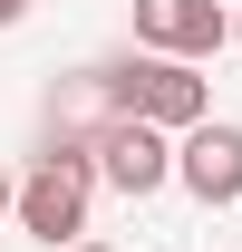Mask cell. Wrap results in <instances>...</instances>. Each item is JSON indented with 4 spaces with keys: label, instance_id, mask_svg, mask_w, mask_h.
Listing matches in <instances>:
<instances>
[{
    "label": "cell",
    "instance_id": "6da1fadb",
    "mask_svg": "<svg viewBox=\"0 0 242 252\" xmlns=\"http://www.w3.org/2000/svg\"><path fill=\"white\" fill-rule=\"evenodd\" d=\"M107 107H117V117L165 126V136H194V126L213 117V88L194 78V59H165V49H146V59L107 68Z\"/></svg>",
    "mask_w": 242,
    "mask_h": 252
},
{
    "label": "cell",
    "instance_id": "7a4b0ae2",
    "mask_svg": "<svg viewBox=\"0 0 242 252\" xmlns=\"http://www.w3.org/2000/svg\"><path fill=\"white\" fill-rule=\"evenodd\" d=\"M88 194H97V156H78V146L39 156L30 175H20V233L49 243V252H68L88 233Z\"/></svg>",
    "mask_w": 242,
    "mask_h": 252
},
{
    "label": "cell",
    "instance_id": "3957f363",
    "mask_svg": "<svg viewBox=\"0 0 242 252\" xmlns=\"http://www.w3.org/2000/svg\"><path fill=\"white\" fill-rule=\"evenodd\" d=\"M175 175H184V194L194 204H242V126H223V117H204L194 136L175 146Z\"/></svg>",
    "mask_w": 242,
    "mask_h": 252
},
{
    "label": "cell",
    "instance_id": "277c9868",
    "mask_svg": "<svg viewBox=\"0 0 242 252\" xmlns=\"http://www.w3.org/2000/svg\"><path fill=\"white\" fill-rule=\"evenodd\" d=\"M136 39L165 59H213L233 39V20H223V0H136Z\"/></svg>",
    "mask_w": 242,
    "mask_h": 252
},
{
    "label": "cell",
    "instance_id": "5b68a950",
    "mask_svg": "<svg viewBox=\"0 0 242 252\" xmlns=\"http://www.w3.org/2000/svg\"><path fill=\"white\" fill-rule=\"evenodd\" d=\"M88 156H97V175H107L117 194H155L165 175H175V146H165V126H146V117H117Z\"/></svg>",
    "mask_w": 242,
    "mask_h": 252
},
{
    "label": "cell",
    "instance_id": "8992f818",
    "mask_svg": "<svg viewBox=\"0 0 242 252\" xmlns=\"http://www.w3.org/2000/svg\"><path fill=\"white\" fill-rule=\"evenodd\" d=\"M0 214H20V185H10V165H0Z\"/></svg>",
    "mask_w": 242,
    "mask_h": 252
},
{
    "label": "cell",
    "instance_id": "52a82bcc",
    "mask_svg": "<svg viewBox=\"0 0 242 252\" xmlns=\"http://www.w3.org/2000/svg\"><path fill=\"white\" fill-rule=\"evenodd\" d=\"M20 10H30V0H0V30H10V20H20Z\"/></svg>",
    "mask_w": 242,
    "mask_h": 252
},
{
    "label": "cell",
    "instance_id": "ba28073f",
    "mask_svg": "<svg viewBox=\"0 0 242 252\" xmlns=\"http://www.w3.org/2000/svg\"><path fill=\"white\" fill-rule=\"evenodd\" d=\"M68 252H117V243H68Z\"/></svg>",
    "mask_w": 242,
    "mask_h": 252
},
{
    "label": "cell",
    "instance_id": "9c48e42d",
    "mask_svg": "<svg viewBox=\"0 0 242 252\" xmlns=\"http://www.w3.org/2000/svg\"><path fill=\"white\" fill-rule=\"evenodd\" d=\"M233 39H242V30H233Z\"/></svg>",
    "mask_w": 242,
    "mask_h": 252
}]
</instances>
